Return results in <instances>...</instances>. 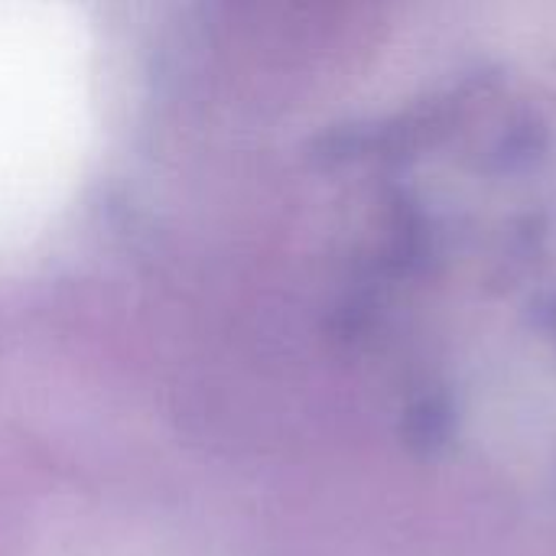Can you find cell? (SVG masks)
I'll use <instances>...</instances> for the list:
<instances>
[{
    "mask_svg": "<svg viewBox=\"0 0 556 556\" xmlns=\"http://www.w3.org/2000/svg\"><path fill=\"white\" fill-rule=\"evenodd\" d=\"M91 140V46L62 0H0V248L72 195Z\"/></svg>",
    "mask_w": 556,
    "mask_h": 556,
    "instance_id": "obj_1",
    "label": "cell"
}]
</instances>
